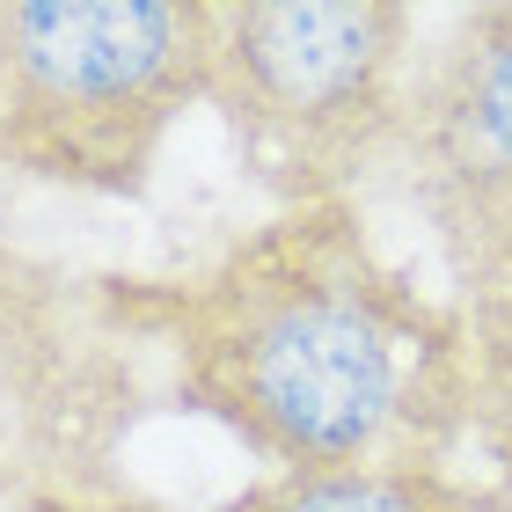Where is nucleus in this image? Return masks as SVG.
<instances>
[{
  "mask_svg": "<svg viewBox=\"0 0 512 512\" xmlns=\"http://www.w3.org/2000/svg\"><path fill=\"white\" fill-rule=\"evenodd\" d=\"M417 15L403 0H213L205 110L286 205L352 198L403 147Z\"/></svg>",
  "mask_w": 512,
  "mask_h": 512,
  "instance_id": "7ed1b4c3",
  "label": "nucleus"
},
{
  "mask_svg": "<svg viewBox=\"0 0 512 512\" xmlns=\"http://www.w3.org/2000/svg\"><path fill=\"white\" fill-rule=\"evenodd\" d=\"M395 154L454 286L476 308L512 300V0L461 8L417 59Z\"/></svg>",
  "mask_w": 512,
  "mask_h": 512,
  "instance_id": "20e7f679",
  "label": "nucleus"
},
{
  "mask_svg": "<svg viewBox=\"0 0 512 512\" xmlns=\"http://www.w3.org/2000/svg\"><path fill=\"white\" fill-rule=\"evenodd\" d=\"M176 381L271 476L439 461L469 417V322L432 308L352 198L286 205L169 308Z\"/></svg>",
  "mask_w": 512,
  "mask_h": 512,
  "instance_id": "f257e3e1",
  "label": "nucleus"
},
{
  "mask_svg": "<svg viewBox=\"0 0 512 512\" xmlns=\"http://www.w3.org/2000/svg\"><path fill=\"white\" fill-rule=\"evenodd\" d=\"M227 512H476V498L439 461H366V469L264 476Z\"/></svg>",
  "mask_w": 512,
  "mask_h": 512,
  "instance_id": "39448f33",
  "label": "nucleus"
},
{
  "mask_svg": "<svg viewBox=\"0 0 512 512\" xmlns=\"http://www.w3.org/2000/svg\"><path fill=\"white\" fill-rule=\"evenodd\" d=\"M469 417L512 498V300H483L469 322Z\"/></svg>",
  "mask_w": 512,
  "mask_h": 512,
  "instance_id": "423d86ee",
  "label": "nucleus"
},
{
  "mask_svg": "<svg viewBox=\"0 0 512 512\" xmlns=\"http://www.w3.org/2000/svg\"><path fill=\"white\" fill-rule=\"evenodd\" d=\"M213 0H0V161L52 191L139 198L205 103Z\"/></svg>",
  "mask_w": 512,
  "mask_h": 512,
  "instance_id": "f03ea898",
  "label": "nucleus"
}]
</instances>
